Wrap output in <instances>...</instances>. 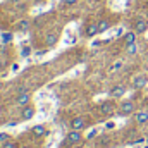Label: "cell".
Segmentation results:
<instances>
[{
	"mask_svg": "<svg viewBox=\"0 0 148 148\" xmlns=\"http://www.w3.org/2000/svg\"><path fill=\"white\" fill-rule=\"evenodd\" d=\"M134 112H136V103H134L133 100H124V102H121V105H119V114H121V115L127 117V115H134Z\"/></svg>",
	"mask_w": 148,
	"mask_h": 148,
	"instance_id": "obj_1",
	"label": "cell"
},
{
	"mask_svg": "<svg viewBox=\"0 0 148 148\" xmlns=\"http://www.w3.org/2000/svg\"><path fill=\"white\" fill-rule=\"evenodd\" d=\"M81 141H83L81 131L71 129V133H67V136H66V143H67V145H77V143H81Z\"/></svg>",
	"mask_w": 148,
	"mask_h": 148,
	"instance_id": "obj_2",
	"label": "cell"
},
{
	"mask_svg": "<svg viewBox=\"0 0 148 148\" xmlns=\"http://www.w3.org/2000/svg\"><path fill=\"white\" fill-rule=\"evenodd\" d=\"M97 35H100L98 23H93V21H90V23L84 26V36H86V38H93V36H97Z\"/></svg>",
	"mask_w": 148,
	"mask_h": 148,
	"instance_id": "obj_3",
	"label": "cell"
},
{
	"mask_svg": "<svg viewBox=\"0 0 148 148\" xmlns=\"http://www.w3.org/2000/svg\"><path fill=\"white\" fill-rule=\"evenodd\" d=\"M148 84V76L147 74H138L133 77V88L134 90H143Z\"/></svg>",
	"mask_w": 148,
	"mask_h": 148,
	"instance_id": "obj_4",
	"label": "cell"
},
{
	"mask_svg": "<svg viewBox=\"0 0 148 148\" xmlns=\"http://www.w3.org/2000/svg\"><path fill=\"white\" fill-rule=\"evenodd\" d=\"M35 114H36V109H35V105H26V107H23L21 109V121H31L33 117H35Z\"/></svg>",
	"mask_w": 148,
	"mask_h": 148,
	"instance_id": "obj_5",
	"label": "cell"
},
{
	"mask_svg": "<svg viewBox=\"0 0 148 148\" xmlns=\"http://www.w3.org/2000/svg\"><path fill=\"white\" fill-rule=\"evenodd\" d=\"M29 102H31V95L28 93V91H23V93H17V97H16V105L17 107H26V105H29Z\"/></svg>",
	"mask_w": 148,
	"mask_h": 148,
	"instance_id": "obj_6",
	"label": "cell"
},
{
	"mask_svg": "<svg viewBox=\"0 0 148 148\" xmlns=\"http://www.w3.org/2000/svg\"><path fill=\"white\" fill-rule=\"evenodd\" d=\"M84 127H86V119H84V117L77 115V117H74L73 121H71V129H76V131H83Z\"/></svg>",
	"mask_w": 148,
	"mask_h": 148,
	"instance_id": "obj_7",
	"label": "cell"
},
{
	"mask_svg": "<svg viewBox=\"0 0 148 148\" xmlns=\"http://www.w3.org/2000/svg\"><path fill=\"white\" fill-rule=\"evenodd\" d=\"M100 114L102 115H110V114H114V110H115V105H114V102H102L100 103Z\"/></svg>",
	"mask_w": 148,
	"mask_h": 148,
	"instance_id": "obj_8",
	"label": "cell"
},
{
	"mask_svg": "<svg viewBox=\"0 0 148 148\" xmlns=\"http://www.w3.org/2000/svg\"><path fill=\"white\" fill-rule=\"evenodd\" d=\"M126 91H127V88H126L124 84H115L110 90V97L112 98H122V97L126 95Z\"/></svg>",
	"mask_w": 148,
	"mask_h": 148,
	"instance_id": "obj_9",
	"label": "cell"
},
{
	"mask_svg": "<svg viewBox=\"0 0 148 148\" xmlns=\"http://www.w3.org/2000/svg\"><path fill=\"white\" fill-rule=\"evenodd\" d=\"M31 134H33L35 138H43V136L48 134V129H47L43 124H36V126L31 127Z\"/></svg>",
	"mask_w": 148,
	"mask_h": 148,
	"instance_id": "obj_10",
	"label": "cell"
},
{
	"mask_svg": "<svg viewBox=\"0 0 148 148\" xmlns=\"http://www.w3.org/2000/svg\"><path fill=\"white\" fill-rule=\"evenodd\" d=\"M134 121H136V124H140V126L148 124V110H136L134 112Z\"/></svg>",
	"mask_w": 148,
	"mask_h": 148,
	"instance_id": "obj_11",
	"label": "cell"
},
{
	"mask_svg": "<svg viewBox=\"0 0 148 148\" xmlns=\"http://www.w3.org/2000/svg\"><path fill=\"white\" fill-rule=\"evenodd\" d=\"M147 29H148L147 19H136V23H134V31H136L138 35H143Z\"/></svg>",
	"mask_w": 148,
	"mask_h": 148,
	"instance_id": "obj_12",
	"label": "cell"
},
{
	"mask_svg": "<svg viewBox=\"0 0 148 148\" xmlns=\"http://www.w3.org/2000/svg\"><path fill=\"white\" fill-rule=\"evenodd\" d=\"M57 41H59V35H57L55 31L47 33V36H45V45H47V47H55Z\"/></svg>",
	"mask_w": 148,
	"mask_h": 148,
	"instance_id": "obj_13",
	"label": "cell"
},
{
	"mask_svg": "<svg viewBox=\"0 0 148 148\" xmlns=\"http://www.w3.org/2000/svg\"><path fill=\"white\" fill-rule=\"evenodd\" d=\"M136 31H129V33H124V36H122V40H124V43L126 45H131V43H136Z\"/></svg>",
	"mask_w": 148,
	"mask_h": 148,
	"instance_id": "obj_14",
	"label": "cell"
},
{
	"mask_svg": "<svg viewBox=\"0 0 148 148\" xmlns=\"http://www.w3.org/2000/svg\"><path fill=\"white\" fill-rule=\"evenodd\" d=\"M112 28V23L109 21V19H103V21H100L98 23V29H100V35L102 33H105V31H109Z\"/></svg>",
	"mask_w": 148,
	"mask_h": 148,
	"instance_id": "obj_15",
	"label": "cell"
},
{
	"mask_svg": "<svg viewBox=\"0 0 148 148\" xmlns=\"http://www.w3.org/2000/svg\"><path fill=\"white\" fill-rule=\"evenodd\" d=\"M28 29H29V21H28V19L19 21V24H17V31H28Z\"/></svg>",
	"mask_w": 148,
	"mask_h": 148,
	"instance_id": "obj_16",
	"label": "cell"
},
{
	"mask_svg": "<svg viewBox=\"0 0 148 148\" xmlns=\"http://www.w3.org/2000/svg\"><path fill=\"white\" fill-rule=\"evenodd\" d=\"M126 52H127V55H136V53H138V45H136V43L126 45Z\"/></svg>",
	"mask_w": 148,
	"mask_h": 148,
	"instance_id": "obj_17",
	"label": "cell"
},
{
	"mask_svg": "<svg viewBox=\"0 0 148 148\" xmlns=\"http://www.w3.org/2000/svg\"><path fill=\"white\" fill-rule=\"evenodd\" d=\"M0 36H2V41H3V43H10V41L14 40V35L9 33V31H7V33H2Z\"/></svg>",
	"mask_w": 148,
	"mask_h": 148,
	"instance_id": "obj_18",
	"label": "cell"
},
{
	"mask_svg": "<svg viewBox=\"0 0 148 148\" xmlns=\"http://www.w3.org/2000/svg\"><path fill=\"white\" fill-rule=\"evenodd\" d=\"M2 148H17V143L16 141H5L2 145Z\"/></svg>",
	"mask_w": 148,
	"mask_h": 148,
	"instance_id": "obj_19",
	"label": "cell"
},
{
	"mask_svg": "<svg viewBox=\"0 0 148 148\" xmlns=\"http://www.w3.org/2000/svg\"><path fill=\"white\" fill-rule=\"evenodd\" d=\"M29 53H31V48H29V47H24V48L21 50V55H23V57H28Z\"/></svg>",
	"mask_w": 148,
	"mask_h": 148,
	"instance_id": "obj_20",
	"label": "cell"
},
{
	"mask_svg": "<svg viewBox=\"0 0 148 148\" xmlns=\"http://www.w3.org/2000/svg\"><path fill=\"white\" fill-rule=\"evenodd\" d=\"M64 3H66V5H76L77 0H64Z\"/></svg>",
	"mask_w": 148,
	"mask_h": 148,
	"instance_id": "obj_21",
	"label": "cell"
},
{
	"mask_svg": "<svg viewBox=\"0 0 148 148\" xmlns=\"http://www.w3.org/2000/svg\"><path fill=\"white\" fill-rule=\"evenodd\" d=\"M121 67H122V62H115L114 64V71H119Z\"/></svg>",
	"mask_w": 148,
	"mask_h": 148,
	"instance_id": "obj_22",
	"label": "cell"
},
{
	"mask_svg": "<svg viewBox=\"0 0 148 148\" xmlns=\"http://www.w3.org/2000/svg\"><path fill=\"white\" fill-rule=\"evenodd\" d=\"M95 136H97V129H93V131L88 134V138H95Z\"/></svg>",
	"mask_w": 148,
	"mask_h": 148,
	"instance_id": "obj_23",
	"label": "cell"
},
{
	"mask_svg": "<svg viewBox=\"0 0 148 148\" xmlns=\"http://www.w3.org/2000/svg\"><path fill=\"white\" fill-rule=\"evenodd\" d=\"M7 138H9L7 134H0V141H2V140H7Z\"/></svg>",
	"mask_w": 148,
	"mask_h": 148,
	"instance_id": "obj_24",
	"label": "cell"
},
{
	"mask_svg": "<svg viewBox=\"0 0 148 148\" xmlns=\"http://www.w3.org/2000/svg\"><path fill=\"white\" fill-rule=\"evenodd\" d=\"M3 115V105H0V117Z\"/></svg>",
	"mask_w": 148,
	"mask_h": 148,
	"instance_id": "obj_25",
	"label": "cell"
},
{
	"mask_svg": "<svg viewBox=\"0 0 148 148\" xmlns=\"http://www.w3.org/2000/svg\"><path fill=\"white\" fill-rule=\"evenodd\" d=\"M12 2H21V0H12Z\"/></svg>",
	"mask_w": 148,
	"mask_h": 148,
	"instance_id": "obj_26",
	"label": "cell"
},
{
	"mask_svg": "<svg viewBox=\"0 0 148 148\" xmlns=\"http://www.w3.org/2000/svg\"><path fill=\"white\" fill-rule=\"evenodd\" d=\"M147 103H148V97H147Z\"/></svg>",
	"mask_w": 148,
	"mask_h": 148,
	"instance_id": "obj_27",
	"label": "cell"
},
{
	"mask_svg": "<svg viewBox=\"0 0 148 148\" xmlns=\"http://www.w3.org/2000/svg\"><path fill=\"white\" fill-rule=\"evenodd\" d=\"M147 133H148V127H147Z\"/></svg>",
	"mask_w": 148,
	"mask_h": 148,
	"instance_id": "obj_28",
	"label": "cell"
},
{
	"mask_svg": "<svg viewBox=\"0 0 148 148\" xmlns=\"http://www.w3.org/2000/svg\"><path fill=\"white\" fill-rule=\"evenodd\" d=\"M145 148H148V145H147V147H145Z\"/></svg>",
	"mask_w": 148,
	"mask_h": 148,
	"instance_id": "obj_29",
	"label": "cell"
}]
</instances>
